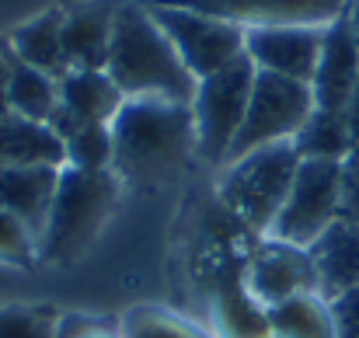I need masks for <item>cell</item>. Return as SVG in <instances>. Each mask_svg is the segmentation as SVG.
I'll use <instances>...</instances> for the list:
<instances>
[{
	"mask_svg": "<svg viewBox=\"0 0 359 338\" xmlns=\"http://www.w3.org/2000/svg\"><path fill=\"white\" fill-rule=\"evenodd\" d=\"M105 74L116 81L126 98H164V102H192L196 77L175 53L164 28L154 21L150 7L122 4L116 7L112 49Z\"/></svg>",
	"mask_w": 359,
	"mask_h": 338,
	"instance_id": "obj_1",
	"label": "cell"
},
{
	"mask_svg": "<svg viewBox=\"0 0 359 338\" xmlns=\"http://www.w3.org/2000/svg\"><path fill=\"white\" fill-rule=\"evenodd\" d=\"M109 126L116 140L112 171L133 182H161L196 154V119L185 102L126 98Z\"/></svg>",
	"mask_w": 359,
	"mask_h": 338,
	"instance_id": "obj_2",
	"label": "cell"
},
{
	"mask_svg": "<svg viewBox=\"0 0 359 338\" xmlns=\"http://www.w3.org/2000/svg\"><path fill=\"white\" fill-rule=\"evenodd\" d=\"M119 203V178L116 171H77L63 168L60 185L49 206L46 227L39 234V255L49 262H74L84 255L109 213Z\"/></svg>",
	"mask_w": 359,
	"mask_h": 338,
	"instance_id": "obj_3",
	"label": "cell"
},
{
	"mask_svg": "<svg viewBox=\"0 0 359 338\" xmlns=\"http://www.w3.org/2000/svg\"><path fill=\"white\" fill-rule=\"evenodd\" d=\"M297 168H300V154H297L293 140L251 150L227 164L220 196L251 230L269 234L272 220L279 217V210L290 196Z\"/></svg>",
	"mask_w": 359,
	"mask_h": 338,
	"instance_id": "obj_4",
	"label": "cell"
},
{
	"mask_svg": "<svg viewBox=\"0 0 359 338\" xmlns=\"http://www.w3.org/2000/svg\"><path fill=\"white\" fill-rule=\"evenodd\" d=\"M251 84H255V63L248 56H241L231 67L196 84V95L189 105L196 119V154L206 164H227L244 112H248Z\"/></svg>",
	"mask_w": 359,
	"mask_h": 338,
	"instance_id": "obj_5",
	"label": "cell"
},
{
	"mask_svg": "<svg viewBox=\"0 0 359 338\" xmlns=\"http://www.w3.org/2000/svg\"><path fill=\"white\" fill-rule=\"evenodd\" d=\"M314 109L318 105H314L311 84L293 81V77L255 70L248 112H244V122H241V133H238V140H234V147H231L227 164L244 157V154H251V150H262V147L293 140Z\"/></svg>",
	"mask_w": 359,
	"mask_h": 338,
	"instance_id": "obj_6",
	"label": "cell"
},
{
	"mask_svg": "<svg viewBox=\"0 0 359 338\" xmlns=\"http://www.w3.org/2000/svg\"><path fill=\"white\" fill-rule=\"evenodd\" d=\"M342 217V161H300L290 196L272 220L269 237L311 248Z\"/></svg>",
	"mask_w": 359,
	"mask_h": 338,
	"instance_id": "obj_7",
	"label": "cell"
},
{
	"mask_svg": "<svg viewBox=\"0 0 359 338\" xmlns=\"http://www.w3.org/2000/svg\"><path fill=\"white\" fill-rule=\"evenodd\" d=\"M147 7L196 81L231 67L234 60L244 56V28H238V25L213 18V14H203V11L164 4V0L147 4Z\"/></svg>",
	"mask_w": 359,
	"mask_h": 338,
	"instance_id": "obj_8",
	"label": "cell"
},
{
	"mask_svg": "<svg viewBox=\"0 0 359 338\" xmlns=\"http://www.w3.org/2000/svg\"><path fill=\"white\" fill-rule=\"evenodd\" d=\"M157 4V0H154ZM189 11L224 18L238 28H276V25H311L328 28L349 7V0H164Z\"/></svg>",
	"mask_w": 359,
	"mask_h": 338,
	"instance_id": "obj_9",
	"label": "cell"
},
{
	"mask_svg": "<svg viewBox=\"0 0 359 338\" xmlns=\"http://www.w3.org/2000/svg\"><path fill=\"white\" fill-rule=\"evenodd\" d=\"M244 286L265 307L283 304L300 293H318V272H314L311 251L269 237L251 255V262L244 269Z\"/></svg>",
	"mask_w": 359,
	"mask_h": 338,
	"instance_id": "obj_10",
	"label": "cell"
},
{
	"mask_svg": "<svg viewBox=\"0 0 359 338\" xmlns=\"http://www.w3.org/2000/svg\"><path fill=\"white\" fill-rule=\"evenodd\" d=\"M321 42H325V28H311V25L248 28L244 32V56L255 63V70L311 84V77L318 70Z\"/></svg>",
	"mask_w": 359,
	"mask_h": 338,
	"instance_id": "obj_11",
	"label": "cell"
},
{
	"mask_svg": "<svg viewBox=\"0 0 359 338\" xmlns=\"http://www.w3.org/2000/svg\"><path fill=\"white\" fill-rule=\"evenodd\" d=\"M356 81H359V42L353 35V28H349V21H346V14H342L339 21H332L325 28L318 70L311 77L314 105L328 109V112H346Z\"/></svg>",
	"mask_w": 359,
	"mask_h": 338,
	"instance_id": "obj_12",
	"label": "cell"
},
{
	"mask_svg": "<svg viewBox=\"0 0 359 338\" xmlns=\"http://www.w3.org/2000/svg\"><path fill=\"white\" fill-rule=\"evenodd\" d=\"M311 262L318 272V293L335 300L349 290H359V227L349 220H335L311 248Z\"/></svg>",
	"mask_w": 359,
	"mask_h": 338,
	"instance_id": "obj_13",
	"label": "cell"
},
{
	"mask_svg": "<svg viewBox=\"0 0 359 338\" xmlns=\"http://www.w3.org/2000/svg\"><path fill=\"white\" fill-rule=\"evenodd\" d=\"M116 7L88 4L77 11H63V56L70 70H105L112 49Z\"/></svg>",
	"mask_w": 359,
	"mask_h": 338,
	"instance_id": "obj_14",
	"label": "cell"
},
{
	"mask_svg": "<svg viewBox=\"0 0 359 338\" xmlns=\"http://www.w3.org/2000/svg\"><path fill=\"white\" fill-rule=\"evenodd\" d=\"M63 168H0V210L14 213L35 237L42 234Z\"/></svg>",
	"mask_w": 359,
	"mask_h": 338,
	"instance_id": "obj_15",
	"label": "cell"
},
{
	"mask_svg": "<svg viewBox=\"0 0 359 338\" xmlns=\"http://www.w3.org/2000/svg\"><path fill=\"white\" fill-rule=\"evenodd\" d=\"M0 168H67L63 140L46 122L4 115L0 119Z\"/></svg>",
	"mask_w": 359,
	"mask_h": 338,
	"instance_id": "obj_16",
	"label": "cell"
},
{
	"mask_svg": "<svg viewBox=\"0 0 359 338\" xmlns=\"http://www.w3.org/2000/svg\"><path fill=\"white\" fill-rule=\"evenodd\" d=\"M126 95L105 70H67L60 77V109L74 115L81 126L112 122L122 109Z\"/></svg>",
	"mask_w": 359,
	"mask_h": 338,
	"instance_id": "obj_17",
	"label": "cell"
},
{
	"mask_svg": "<svg viewBox=\"0 0 359 338\" xmlns=\"http://www.w3.org/2000/svg\"><path fill=\"white\" fill-rule=\"evenodd\" d=\"M14 60L49 74V77H63L70 67H67V56H63V11H46L39 14L35 21L21 25L14 35H11V46Z\"/></svg>",
	"mask_w": 359,
	"mask_h": 338,
	"instance_id": "obj_18",
	"label": "cell"
},
{
	"mask_svg": "<svg viewBox=\"0 0 359 338\" xmlns=\"http://www.w3.org/2000/svg\"><path fill=\"white\" fill-rule=\"evenodd\" d=\"M272 338H335L332 307L321 293H300L265 307Z\"/></svg>",
	"mask_w": 359,
	"mask_h": 338,
	"instance_id": "obj_19",
	"label": "cell"
},
{
	"mask_svg": "<svg viewBox=\"0 0 359 338\" xmlns=\"http://www.w3.org/2000/svg\"><path fill=\"white\" fill-rule=\"evenodd\" d=\"M293 147H297L300 161H346L353 154L356 140H353L346 112L314 109L307 115V122L300 126V133L293 136Z\"/></svg>",
	"mask_w": 359,
	"mask_h": 338,
	"instance_id": "obj_20",
	"label": "cell"
},
{
	"mask_svg": "<svg viewBox=\"0 0 359 338\" xmlns=\"http://www.w3.org/2000/svg\"><path fill=\"white\" fill-rule=\"evenodd\" d=\"M56 105H60V81L28 67V63H21V60H11V84H7L11 115H21V119H32V122H49Z\"/></svg>",
	"mask_w": 359,
	"mask_h": 338,
	"instance_id": "obj_21",
	"label": "cell"
},
{
	"mask_svg": "<svg viewBox=\"0 0 359 338\" xmlns=\"http://www.w3.org/2000/svg\"><path fill=\"white\" fill-rule=\"evenodd\" d=\"M217 332L220 338H272L269 328V311L265 304H258L244 279L227 283L217 297Z\"/></svg>",
	"mask_w": 359,
	"mask_h": 338,
	"instance_id": "obj_22",
	"label": "cell"
},
{
	"mask_svg": "<svg viewBox=\"0 0 359 338\" xmlns=\"http://www.w3.org/2000/svg\"><path fill=\"white\" fill-rule=\"evenodd\" d=\"M63 150H67V168H77V171H112V164H116L112 126H105V122L81 126L74 136L63 140Z\"/></svg>",
	"mask_w": 359,
	"mask_h": 338,
	"instance_id": "obj_23",
	"label": "cell"
},
{
	"mask_svg": "<svg viewBox=\"0 0 359 338\" xmlns=\"http://www.w3.org/2000/svg\"><path fill=\"white\" fill-rule=\"evenodd\" d=\"M119 338H199V332L161 311H133L122 318Z\"/></svg>",
	"mask_w": 359,
	"mask_h": 338,
	"instance_id": "obj_24",
	"label": "cell"
},
{
	"mask_svg": "<svg viewBox=\"0 0 359 338\" xmlns=\"http://www.w3.org/2000/svg\"><path fill=\"white\" fill-rule=\"evenodd\" d=\"M39 255V237L21 224L14 213L0 210V262L25 265Z\"/></svg>",
	"mask_w": 359,
	"mask_h": 338,
	"instance_id": "obj_25",
	"label": "cell"
},
{
	"mask_svg": "<svg viewBox=\"0 0 359 338\" xmlns=\"http://www.w3.org/2000/svg\"><path fill=\"white\" fill-rule=\"evenodd\" d=\"M56 325L42 311H0V338H53Z\"/></svg>",
	"mask_w": 359,
	"mask_h": 338,
	"instance_id": "obj_26",
	"label": "cell"
},
{
	"mask_svg": "<svg viewBox=\"0 0 359 338\" xmlns=\"http://www.w3.org/2000/svg\"><path fill=\"white\" fill-rule=\"evenodd\" d=\"M328 307H332L335 338H359V290H349V293L328 300Z\"/></svg>",
	"mask_w": 359,
	"mask_h": 338,
	"instance_id": "obj_27",
	"label": "cell"
},
{
	"mask_svg": "<svg viewBox=\"0 0 359 338\" xmlns=\"http://www.w3.org/2000/svg\"><path fill=\"white\" fill-rule=\"evenodd\" d=\"M342 220L359 227V143L342 161Z\"/></svg>",
	"mask_w": 359,
	"mask_h": 338,
	"instance_id": "obj_28",
	"label": "cell"
},
{
	"mask_svg": "<svg viewBox=\"0 0 359 338\" xmlns=\"http://www.w3.org/2000/svg\"><path fill=\"white\" fill-rule=\"evenodd\" d=\"M11 49H0V119L4 115H11L7 109V84H11Z\"/></svg>",
	"mask_w": 359,
	"mask_h": 338,
	"instance_id": "obj_29",
	"label": "cell"
},
{
	"mask_svg": "<svg viewBox=\"0 0 359 338\" xmlns=\"http://www.w3.org/2000/svg\"><path fill=\"white\" fill-rule=\"evenodd\" d=\"M346 119H349L353 140L359 143V81H356V88H353V98H349V105H346Z\"/></svg>",
	"mask_w": 359,
	"mask_h": 338,
	"instance_id": "obj_30",
	"label": "cell"
},
{
	"mask_svg": "<svg viewBox=\"0 0 359 338\" xmlns=\"http://www.w3.org/2000/svg\"><path fill=\"white\" fill-rule=\"evenodd\" d=\"M346 21H349V28H353V35H356V42H359V0H349V7H346Z\"/></svg>",
	"mask_w": 359,
	"mask_h": 338,
	"instance_id": "obj_31",
	"label": "cell"
},
{
	"mask_svg": "<svg viewBox=\"0 0 359 338\" xmlns=\"http://www.w3.org/2000/svg\"><path fill=\"white\" fill-rule=\"evenodd\" d=\"M84 338H119V335H112V332H98V328H95L91 335H84Z\"/></svg>",
	"mask_w": 359,
	"mask_h": 338,
	"instance_id": "obj_32",
	"label": "cell"
},
{
	"mask_svg": "<svg viewBox=\"0 0 359 338\" xmlns=\"http://www.w3.org/2000/svg\"><path fill=\"white\" fill-rule=\"evenodd\" d=\"M150 4H154V0H150Z\"/></svg>",
	"mask_w": 359,
	"mask_h": 338,
	"instance_id": "obj_33",
	"label": "cell"
}]
</instances>
